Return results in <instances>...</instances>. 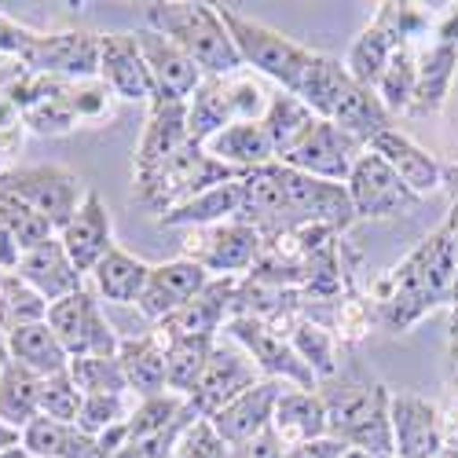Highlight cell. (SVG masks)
Here are the masks:
<instances>
[{"instance_id": "6da1fadb", "label": "cell", "mask_w": 458, "mask_h": 458, "mask_svg": "<svg viewBox=\"0 0 458 458\" xmlns=\"http://www.w3.org/2000/svg\"><path fill=\"white\" fill-rule=\"evenodd\" d=\"M454 268H458V250L447 239L444 227L418 242L396 268L377 283V312L393 330H407L426 312L451 304V286H454Z\"/></svg>"}, {"instance_id": "7a4b0ae2", "label": "cell", "mask_w": 458, "mask_h": 458, "mask_svg": "<svg viewBox=\"0 0 458 458\" xmlns=\"http://www.w3.org/2000/svg\"><path fill=\"white\" fill-rule=\"evenodd\" d=\"M143 22L195 59L206 78H232L242 70V59L216 4H191V0H165L162 4L158 0V4H147Z\"/></svg>"}, {"instance_id": "3957f363", "label": "cell", "mask_w": 458, "mask_h": 458, "mask_svg": "<svg viewBox=\"0 0 458 458\" xmlns=\"http://www.w3.org/2000/svg\"><path fill=\"white\" fill-rule=\"evenodd\" d=\"M327 411V437L341 440L349 451L367 454H393V418L389 400L393 393L377 381H330L319 389Z\"/></svg>"}, {"instance_id": "277c9868", "label": "cell", "mask_w": 458, "mask_h": 458, "mask_svg": "<svg viewBox=\"0 0 458 458\" xmlns=\"http://www.w3.org/2000/svg\"><path fill=\"white\" fill-rule=\"evenodd\" d=\"M246 173L239 169H227L224 162H216L206 147L199 143H183L176 155H169L158 169H150L143 176H136V187H132V199L136 206H143L147 213H158L165 216L169 209L191 202L202 191L216 187V183H227V180H239Z\"/></svg>"}, {"instance_id": "5b68a950", "label": "cell", "mask_w": 458, "mask_h": 458, "mask_svg": "<svg viewBox=\"0 0 458 458\" xmlns=\"http://www.w3.org/2000/svg\"><path fill=\"white\" fill-rule=\"evenodd\" d=\"M220 19H224L227 33H232L242 66H257L260 73H268V78L279 81L283 92H290V96L301 89L304 70H309L316 59L312 48L290 41V37H283L279 30L264 26V22H257L235 8H220Z\"/></svg>"}, {"instance_id": "8992f818", "label": "cell", "mask_w": 458, "mask_h": 458, "mask_svg": "<svg viewBox=\"0 0 458 458\" xmlns=\"http://www.w3.org/2000/svg\"><path fill=\"white\" fill-rule=\"evenodd\" d=\"M268 99L260 85L239 78H206L195 96L187 99V143L206 147L216 132H224L235 122H260L264 110H268Z\"/></svg>"}, {"instance_id": "52a82bcc", "label": "cell", "mask_w": 458, "mask_h": 458, "mask_svg": "<svg viewBox=\"0 0 458 458\" xmlns=\"http://www.w3.org/2000/svg\"><path fill=\"white\" fill-rule=\"evenodd\" d=\"M0 191L4 195L22 199L26 206H33L41 216L52 220L55 235L66 227V220L78 213L81 206V180L73 169L63 165H22V169H8L0 173Z\"/></svg>"}, {"instance_id": "ba28073f", "label": "cell", "mask_w": 458, "mask_h": 458, "mask_svg": "<svg viewBox=\"0 0 458 458\" xmlns=\"http://www.w3.org/2000/svg\"><path fill=\"white\" fill-rule=\"evenodd\" d=\"M227 337L239 341V345L250 352V360L257 363L260 374H268L276 381H290L293 389H309L316 393V374L312 367L297 356V349L290 345V334L283 337V330L268 327L260 316H232L224 323Z\"/></svg>"}, {"instance_id": "9c48e42d", "label": "cell", "mask_w": 458, "mask_h": 458, "mask_svg": "<svg viewBox=\"0 0 458 458\" xmlns=\"http://www.w3.org/2000/svg\"><path fill=\"white\" fill-rule=\"evenodd\" d=\"M48 327L55 330L59 345L70 360L81 356H118L122 341L114 337V327L103 319L99 301L89 290H78L55 304H48Z\"/></svg>"}, {"instance_id": "30bf717a", "label": "cell", "mask_w": 458, "mask_h": 458, "mask_svg": "<svg viewBox=\"0 0 458 458\" xmlns=\"http://www.w3.org/2000/svg\"><path fill=\"white\" fill-rule=\"evenodd\" d=\"M30 73L59 81H92L99 78V37L85 30L37 33L30 52L19 59Z\"/></svg>"}, {"instance_id": "8fae6325", "label": "cell", "mask_w": 458, "mask_h": 458, "mask_svg": "<svg viewBox=\"0 0 458 458\" xmlns=\"http://www.w3.org/2000/svg\"><path fill=\"white\" fill-rule=\"evenodd\" d=\"M363 155V143L352 140L349 132H341L334 122L316 118V125L304 132V140L290 150V155L279 158V165L316 176V180H330V183H349L352 165Z\"/></svg>"}, {"instance_id": "7c38bea8", "label": "cell", "mask_w": 458, "mask_h": 458, "mask_svg": "<svg viewBox=\"0 0 458 458\" xmlns=\"http://www.w3.org/2000/svg\"><path fill=\"white\" fill-rule=\"evenodd\" d=\"M349 199H352V209H356V220H389V216H407L418 202L414 191L381 162L374 150L367 147L360 162L352 165V176H349Z\"/></svg>"}, {"instance_id": "4fadbf2b", "label": "cell", "mask_w": 458, "mask_h": 458, "mask_svg": "<svg viewBox=\"0 0 458 458\" xmlns=\"http://www.w3.org/2000/svg\"><path fill=\"white\" fill-rule=\"evenodd\" d=\"M257 381H260V370L239 341H216L213 356H209V363L199 377L195 393L187 396V403L195 407L199 418H213L220 407H227L235 396L253 389Z\"/></svg>"}, {"instance_id": "5bb4252c", "label": "cell", "mask_w": 458, "mask_h": 458, "mask_svg": "<svg viewBox=\"0 0 458 458\" xmlns=\"http://www.w3.org/2000/svg\"><path fill=\"white\" fill-rule=\"evenodd\" d=\"M260 246H264V235L257 227L242 220H224L213 227H195V235L187 242V260H199L206 272H216L224 279V276L253 268Z\"/></svg>"}, {"instance_id": "9a60e30c", "label": "cell", "mask_w": 458, "mask_h": 458, "mask_svg": "<svg viewBox=\"0 0 458 458\" xmlns=\"http://www.w3.org/2000/svg\"><path fill=\"white\" fill-rule=\"evenodd\" d=\"M209 279L213 276L202 268V264L199 260H187V257L155 264V268H150V279H147V290H143L136 309L150 323H162L165 316L180 312L187 301H195L209 286Z\"/></svg>"}, {"instance_id": "2e32d148", "label": "cell", "mask_w": 458, "mask_h": 458, "mask_svg": "<svg viewBox=\"0 0 458 458\" xmlns=\"http://www.w3.org/2000/svg\"><path fill=\"white\" fill-rule=\"evenodd\" d=\"M389 418H393V447H396V458H437L444 451L440 411L426 396L393 393Z\"/></svg>"}, {"instance_id": "e0dca14e", "label": "cell", "mask_w": 458, "mask_h": 458, "mask_svg": "<svg viewBox=\"0 0 458 458\" xmlns=\"http://www.w3.org/2000/svg\"><path fill=\"white\" fill-rule=\"evenodd\" d=\"M286 389V381H276V377H260L253 389H246L242 396H235L227 407H220L209 426L216 429V437L227 444V447H239L253 437H260L264 429H272V418H276V403Z\"/></svg>"}, {"instance_id": "ac0fdd59", "label": "cell", "mask_w": 458, "mask_h": 458, "mask_svg": "<svg viewBox=\"0 0 458 458\" xmlns=\"http://www.w3.org/2000/svg\"><path fill=\"white\" fill-rule=\"evenodd\" d=\"M59 242L66 246L70 260L78 264L81 276H92L96 264L114 250V224H110V209L99 191H92V187L85 191L78 213H73L59 232Z\"/></svg>"}, {"instance_id": "d6986e66", "label": "cell", "mask_w": 458, "mask_h": 458, "mask_svg": "<svg viewBox=\"0 0 458 458\" xmlns=\"http://www.w3.org/2000/svg\"><path fill=\"white\" fill-rule=\"evenodd\" d=\"M99 78L118 99H155V81L136 33H99Z\"/></svg>"}, {"instance_id": "ffe728a7", "label": "cell", "mask_w": 458, "mask_h": 458, "mask_svg": "<svg viewBox=\"0 0 458 458\" xmlns=\"http://www.w3.org/2000/svg\"><path fill=\"white\" fill-rule=\"evenodd\" d=\"M239 301V290H235V279L224 276V279H209V286L187 301L180 312L165 316L155 330L158 341H173V337H216L220 323L227 319V312L235 309Z\"/></svg>"}, {"instance_id": "44dd1931", "label": "cell", "mask_w": 458, "mask_h": 458, "mask_svg": "<svg viewBox=\"0 0 458 458\" xmlns=\"http://www.w3.org/2000/svg\"><path fill=\"white\" fill-rule=\"evenodd\" d=\"M136 41H140V52H143V59H147L150 81H155V96L187 103L191 96H195V89L206 81V73L195 66V59L183 55V52L169 41V37H162V33H155V30H140Z\"/></svg>"}, {"instance_id": "7402d4cb", "label": "cell", "mask_w": 458, "mask_h": 458, "mask_svg": "<svg viewBox=\"0 0 458 458\" xmlns=\"http://www.w3.org/2000/svg\"><path fill=\"white\" fill-rule=\"evenodd\" d=\"M239 220L250 224V227H257L260 235H283V232H293L279 162L264 165V169H253V173L242 176Z\"/></svg>"}, {"instance_id": "603a6c76", "label": "cell", "mask_w": 458, "mask_h": 458, "mask_svg": "<svg viewBox=\"0 0 458 458\" xmlns=\"http://www.w3.org/2000/svg\"><path fill=\"white\" fill-rule=\"evenodd\" d=\"M15 276L33 293H41L48 304H55V301H63L70 293H78V290H85V276L78 272V264L70 260V253L59 242V235L48 239V242H41V246L30 250V253H22Z\"/></svg>"}, {"instance_id": "cb8c5ba5", "label": "cell", "mask_w": 458, "mask_h": 458, "mask_svg": "<svg viewBox=\"0 0 458 458\" xmlns=\"http://www.w3.org/2000/svg\"><path fill=\"white\" fill-rule=\"evenodd\" d=\"M370 150L374 155L386 162L418 199H426V195H433V191H440V183H444V169H440V162L429 155L426 147H418L407 132H400V129H386L381 136H374L370 140Z\"/></svg>"}, {"instance_id": "d4e9b609", "label": "cell", "mask_w": 458, "mask_h": 458, "mask_svg": "<svg viewBox=\"0 0 458 458\" xmlns=\"http://www.w3.org/2000/svg\"><path fill=\"white\" fill-rule=\"evenodd\" d=\"M147 106H150L147 129H143V140L136 147V176L158 169L169 155H176V150L187 143V103L155 96Z\"/></svg>"}, {"instance_id": "484cf974", "label": "cell", "mask_w": 458, "mask_h": 458, "mask_svg": "<svg viewBox=\"0 0 458 458\" xmlns=\"http://www.w3.org/2000/svg\"><path fill=\"white\" fill-rule=\"evenodd\" d=\"M272 429L283 440V447H297V444H312L327 437V411L319 393L309 389H293L286 386L279 403H276V418H272Z\"/></svg>"}, {"instance_id": "4316f807", "label": "cell", "mask_w": 458, "mask_h": 458, "mask_svg": "<svg viewBox=\"0 0 458 458\" xmlns=\"http://www.w3.org/2000/svg\"><path fill=\"white\" fill-rule=\"evenodd\" d=\"M206 150L224 162L227 169H239V173H253V169H264V165H272L276 162V150L268 143V136H264L260 122H235V125H227L224 132H216Z\"/></svg>"}, {"instance_id": "83f0119b", "label": "cell", "mask_w": 458, "mask_h": 458, "mask_svg": "<svg viewBox=\"0 0 458 458\" xmlns=\"http://www.w3.org/2000/svg\"><path fill=\"white\" fill-rule=\"evenodd\" d=\"M4 349L15 363H22L26 370H33L37 377H52V374H63L70 367V356L66 349L59 345L55 330L48 327V319L41 323H26L19 330H12L4 337Z\"/></svg>"}, {"instance_id": "f1b7e54d", "label": "cell", "mask_w": 458, "mask_h": 458, "mask_svg": "<svg viewBox=\"0 0 458 458\" xmlns=\"http://www.w3.org/2000/svg\"><path fill=\"white\" fill-rule=\"evenodd\" d=\"M239 202H242V176L216 183L191 202L169 209L165 216H158V227H213L224 220H239Z\"/></svg>"}, {"instance_id": "f546056e", "label": "cell", "mask_w": 458, "mask_h": 458, "mask_svg": "<svg viewBox=\"0 0 458 458\" xmlns=\"http://www.w3.org/2000/svg\"><path fill=\"white\" fill-rule=\"evenodd\" d=\"M150 268L155 264H147L140 260L136 253L122 250V246H114L99 264H96V290L99 297L114 301V304H140L143 290H147V279H150Z\"/></svg>"}, {"instance_id": "4dcf8cb0", "label": "cell", "mask_w": 458, "mask_h": 458, "mask_svg": "<svg viewBox=\"0 0 458 458\" xmlns=\"http://www.w3.org/2000/svg\"><path fill=\"white\" fill-rule=\"evenodd\" d=\"M330 122L341 129V132H349L352 140H360L363 147H370L374 136H381L386 129H393V114L389 106L377 99L374 89H363V85H349V92L341 96V103L334 106L330 114Z\"/></svg>"}, {"instance_id": "1f68e13d", "label": "cell", "mask_w": 458, "mask_h": 458, "mask_svg": "<svg viewBox=\"0 0 458 458\" xmlns=\"http://www.w3.org/2000/svg\"><path fill=\"white\" fill-rule=\"evenodd\" d=\"M454 66H458V45L433 41L422 55H418V85H414V103L411 114H437L451 92L454 81Z\"/></svg>"}, {"instance_id": "d6a6232c", "label": "cell", "mask_w": 458, "mask_h": 458, "mask_svg": "<svg viewBox=\"0 0 458 458\" xmlns=\"http://www.w3.org/2000/svg\"><path fill=\"white\" fill-rule=\"evenodd\" d=\"M41 381L45 377H37L33 370L4 356V367H0V422L22 433L41 414Z\"/></svg>"}, {"instance_id": "836d02e7", "label": "cell", "mask_w": 458, "mask_h": 458, "mask_svg": "<svg viewBox=\"0 0 458 458\" xmlns=\"http://www.w3.org/2000/svg\"><path fill=\"white\" fill-rule=\"evenodd\" d=\"M118 360H122V370L129 377V389L140 393V400L169 393L165 389V345L155 334L125 337L122 349H118Z\"/></svg>"}, {"instance_id": "e575fe53", "label": "cell", "mask_w": 458, "mask_h": 458, "mask_svg": "<svg viewBox=\"0 0 458 458\" xmlns=\"http://www.w3.org/2000/svg\"><path fill=\"white\" fill-rule=\"evenodd\" d=\"M22 447L33 458H99L96 437L81 433L78 426H63L52 418L37 414L33 422L22 429Z\"/></svg>"}, {"instance_id": "d590c367", "label": "cell", "mask_w": 458, "mask_h": 458, "mask_svg": "<svg viewBox=\"0 0 458 458\" xmlns=\"http://www.w3.org/2000/svg\"><path fill=\"white\" fill-rule=\"evenodd\" d=\"M349 85H352V78H349L345 63H341V59H334V55H323V52H316L312 66L304 70L301 89H297L293 96H297L304 106H309V110L316 114V118L330 122L334 106L341 103V96L349 92Z\"/></svg>"}, {"instance_id": "8d00e7d4", "label": "cell", "mask_w": 458, "mask_h": 458, "mask_svg": "<svg viewBox=\"0 0 458 458\" xmlns=\"http://www.w3.org/2000/svg\"><path fill=\"white\" fill-rule=\"evenodd\" d=\"M316 125V114L304 106L297 96L290 92H279L268 99V110H264V118H260V129L264 136H268L272 150H276V162L283 155H290V150L304 140V132H309Z\"/></svg>"}, {"instance_id": "74e56055", "label": "cell", "mask_w": 458, "mask_h": 458, "mask_svg": "<svg viewBox=\"0 0 458 458\" xmlns=\"http://www.w3.org/2000/svg\"><path fill=\"white\" fill-rule=\"evenodd\" d=\"M162 345H165V389L187 400L213 356L216 337H173L162 341Z\"/></svg>"}, {"instance_id": "f35d334b", "label": "cell", "mask_w": 458, "mask_h": 458, "mask_svg": "<svg viewBox=\"0 0 458 458\" xmlns=\"http://www.w3.org/2000/svg\"><path fill=\"white\" fill-rule=\"evenodd\" d=\"M400 45H396V37L381 26V22H370L356 41H352V52H349V59H345V70H349V78L356 81V85H363V89H377V81H381V73H386V66H389V59H393V52H396Z\"/></svg>"}, {"instance_id": "ab89813d", "label": "cell", "mask_w": 458, "mask_h": 458, "mask_svg": "<svg viewBox=\"0 0 458 458\" xmlns=\"http://www.w3.org/2000/svg\"><path fill=\"white\" fill-rule=\"evenodd\" d=\"M48 319V301L33 293L15 272H0V334H12L26 323Z\"/></svg>"}, {"instance_id": "60d3db41", "label": "cell", "mask_w": 458, "mask_h": 458, "mask_svg": "<svg viewBox=\"0 0 458 458\" xmlns=\"http://www.w3.org/2000/svg\"><path fill=\"white\" fill-rule=\"evenodd\" d=\"M70 377L81 389V396H125L129 393V377L122 370L118 356H81L70 360Z\"/></svg>"}, {"instance_id": "b9f144b4", "label": "cell", "mask_w": 458, "mask_h": 458, "mask_svg": "<svg viewBox=\"0 0 458 458\" xmlns=\"http://www.w3.org/2000/svg\"><path fill=\"white\" fill-rule=\"evenodd\" d=\"M0 220H4V227L12 232V239H15V246L22 253H30V250H37L41 242L55 239V227H52L48 216H41L33 206H26L15 195H4V191H0Z\"/></svg>"}, {"instance_id": "7bdbcfd3", "label": "cell", "mask_w": 458, "mask_h": 458, "mask_svg": "<svg viewBox=\"0 0 458 458\" xmlns=\"http://www.w3.org/2000/svg\"><path fill=\"white\" fill-rule=\"evenodd\" d=\"M414 85H418V55L411 45H400L386 66V73H381V81H377V99L393 110H411L414 103Z\"/></svg>"}, {"instance_id": "ee69618b", "label": "cell", "mask_w": 458, "mask_h": 458, "mask_svg": "<svg viewBox=\"0 0 458 458\" xmlns=\"http://www.w3.org/2000/svg\"><path fill=\"white\" fill-rule=\"evenodd\" d=\"M183 407H187V400L176 396V393H158L150 400H140V407L129 414V444L165 433L176 418L183 414Z\"/></svg>"}, {"instance_id": "f6af8a7d", "label": "cell", "mask_w": 458, "mask_h": 458, "mask_svg": "<svg viewBox=\"0 0 458 458\" xmlns=\"http://www.w3.org/2000/svg\"><path fill=\"white\" fill-rule=\"evenodd\" d=\"M81 389L73 386L70 370L63 374H52L41 381V414L52 418V422H63V426H78V414H81Z\"/></svg>"}, {"instance_id": "bcb514c9", "label": "cell", "mask_w": 458, "mask_h": 458, "mask_svg": "<svg viewBox=\"0 0 458 458\" xmlns=\"http://www.w3.org/2000/svg\"><path fill=\"white\" fill-rule=\"evenodd\" d=\"M290 345L297 349V356L312 367L316 377H334L337 374V360H334V341L323 327L316 323H293L290 330Z\"/></svg>"}, {"instance_id": "7dc6e473", "label": "cell", "mask_w": 458, "mask_h": 458, "mask_svg": "<svg viewBox=\"0 0 458 458\" xmlns=\"http://www.w3.org/2000/svg\"><path fill=\"white\" fill-rule=\"evenodd\" d=\"M125 396H85L81 414H78V429L89 437H103L106 429L125 422Z\"/></svg>"}, {"instance_id": "c3c4849f", "label": "cell", "mask_w": 458, "mask_h": 458, "mask_svg": "<svg viewBox=\"0 0 458 458\" xmlns=\"http://www.w3.org/2000/svg\"><path fill=\"white\" fill-rule=\"evenodd\" d=\"M374 22L386 26L396 37V45H411L418 33H426L433 26V15L422 12L418 4H381V12H377Z\"/></svg>"}, {"instance_id": "681fc988", "label": "cell", "mask_w": 458, "mask_h": 458, "mask_svg": "<svg viewBox=\"0 0 458 458\" xmlns=\"http://www.w3.org/2000/svg\"><path fill=\"white\" fill-rule=\"evenodd\" d=\"M227 451L232 447L216 437V429L209 426V418H195L191 429L180 437L173 458H227Z\"/></svg>"}, {"instance_id": "f907efd6", "label": "cell", "mask_w": 458, "mask_h": 458, "mask_svg": "<svg viewBox=\"0 0 458 458\" xmlns=\"http://www.w3.org/2000/svg\"><path fill=\"white\" fill-rule=\"evenodd\" d=\"M33 41H37V30L19 26L15 19H8L4 12H0V52L22 59V55L30 52V45H33Z\"/></svg>"}, {"instance_id": "816d5d0a", "label": "cell", "mask_w": 458, "mask_h": 458, "mask_svg": "<svg viewBox=\"0 0 458 458\" xmlns=\"http://www.w3.org/2000/svg\"><path fill=\"white\" fill-rule=\"evenodd\" d=\"M283 440L276 437V429H264L260 437H253V440H246V444H239V447H232L227 451V458H283Z\"/></svg>"}, {"instance_id": "f5cc1de1", "label": "cell", "mask_w": 458, "mask_h": 458, "mask_svg": "<svg viewBox=\"0 0 458 458\" xmlns=\"http://www.w3.org/2000/svg\"><path fill=\"white\" fill-rule=\"evenodd\" d=\"M345 444L334 440V437H323V440H312V444H297V447H286L283 458H345Z\"/></svg>"}, {"instance_id": "db71d44e", "label": "cell", "mask_w": 458, "mask_h": 458, "mask_svg": "<svg viewBox=\"0 0 458 458\" xmlns=\"http://www.w3.org/2000/svg\"><path fill=\"white\" fill-rule=\"evenodd\" d=\"M19 260H22V250L15 246V239H12V232L4 227V220H0V268H4V272H15V268H19Z\"/></svg>"}, {"instance_id": "11a10c76", "label": "cell", "mask_w": 458, "mask_h": 458, "mask_svg": "<svg viewBox=\"0 0 458 458\" xmlns=\"http://www.w3.org/2000/svg\"><path fill=\"white\" fill-rule=\"evenodd\" d=\"M440 227H444L447 239H451V242H454V250H458V202L447 209V216H444V224H440Z\"/></svg>"}, {"instance_id": "9f6ffc18", "label": "cell", "mask_w": 458, "mask_h": 458, "mask_svg": "<svg viewBox=\"0 0 458 458\" xmlns=\"http://www.w3.org/2000/svg\"><path fill=\"white\" fill-rule=\"evenodd\" d=\"M15 444H22V433L0 422V451H4V447H15Z\"/></svg>"}, {"instance_id": "6f0895ef", "label": "cell", "mask_w": 458, "mask_h": 458, "mask_svg": "<svg viewBox=\"0 0 458 458\" xmlns=\"http://www.w3.org/2000/svg\"><path fill=\"white\" fill-rule=\"evenodd\" d=\"M447 337H451V345H458V301L451 304V319H447Z\"/></svg>"}, {"instance_id": "680465c9", "label": "cell", "mask_w": 458, "mask_h": 458, "mask_svg": "<svg viewBox=\"0 0 458 458\" xmlns=\"http://www.w3.org/2000/svg\"><path fill=\"white\" fill-rule=\"evenodd\" d=\"M0 458H33L22 444H15V447H4V451H0Z\"/></svg>"}, {"instance_id": "91938a15", "label": "cell", "mask_w": 458, "mask_h": 458, "mask_svg": "<svg viewBox=\"0 0 458 458\" xmlns=\"http://www.w3.org/2000/svg\"><path fill=\"white\" fill-rule=\"evenodd\" d=\"M345 458H393V454H367V451H345Z\"/></svg>"}, {"instance_id": "94428289", "label": "cell", "mask_w": 458, "mask_h": 458, "mask_svg": "<svg viewBox=\"0 0 458 458\" xmlns=\"http://www.w3.org/2000/svg\"><path fill=\"white\" fill-rule=\"evenodd\" d=\"M437 458H458V444H444V451Z\"/></svg>"}, {"instance_id": "6125c7cd", "label": "cell", "mask_w": 458, "mask_h": 458, "mask_svg": "<svg viewBox=\"0 0 458 458\" xmlns=\"http://www.w3.org/2000/svg\"><path fill=\"white\" fill-rule=\"evenodd\" d=\"M451 374H454V381H458V345H451Z\"/></svg>"}, {"instance_id": "be15d7a7", "label": "cell", "mask_w": 458, "mask_h": 458, "mask_svg": "<svg viewBox=\"0 0 458 458\" xmlns=\"http://www.w3.org/2000/svg\"><path fill=\"white\" fill-rule=\"evenodd\" d=\"M458 301V268H454V286H451V304Z\"/></svg>"}, {"instance_id": "e7e4bbea", "label": "cell", "mask_w": 458, "mask_h": 458, "mask_svg": "<svg viewBox=\"0 0 458 458\" xmlns=\"http://www.w3.org/2000/svg\"><path fill=\"white\" fill-rule=\"evenodd\" d=\"M4 356H8V349H4V334H0V367H4Z\"/></svg>"}]
</instances>
